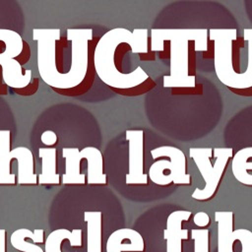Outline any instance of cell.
Segmentation results:
<instances>
[{
	"label": "cell",
	"instance_id": "7402d4cb",
	"mask_svg": "<svg viewBox=\"0 0 252 252\" xmlns=\"http://www.w3.org/2000/svg\"><path fill=\"white\" fill-rule=\"evenodd\" d=\"M156 86V83L153 82L151 80V78H149L145 83H143L142 85L135 87L133 89H128V90H117V89H111L112 91H114L116 94H121V95H140L142 94H144L145 92L150 91L153 87Z\"/></svg>",
	"mask_w": 252,
	"mask_h": 252
},
{
	"label": "cell",
	"instance_id": "83f0119b",
	"mask_svg": "<svg viewBox=\"0 0 252 252\" xmlns=\"http://www.w3.org/2000/svg\"><path fill=\"white\" fill-rule=\"evenodd\" d=\"M232 93L238 95H244V96H252V88L247 89V90H231L229 89Z\"/></svg>",
	"mask_w": 252,
	"mask_h": 252
},
{
	"label": "cell",
	"instance_id": "8fae6325",
	"mask_svg": "<svg viewBox=\"0 0 252 252\" xmlns=\"http://www.w3.org/2000/svg\"><path fill=\"white\" fill-rule=\"evenodd\" d=\"M12 246L21 252H44L43 249L36 245L44 242V230L35 228L32 231L29 228L16 229L10 236Z\"/></svg>",
	"mask_w": 252,
	"mask_h": 252
},
{
	"label": "cell",
	"instance_id": "7a4b0ae2",
	"mask_svg": "<svg viewBox=\"0 0 252 252\" xmlns=\"http://www.w3.org/2000/svg\"><path fill=\"white\" fill-rule=\"evenodd\" d=\"M169 41V75L163 76L164 88H195L196 79L189 75V44L194 41L195 51L208 49V30H152L153 51L163 50L164 41Z\"/></svg>",
	"mask_w": 252,
	"mask_h": 252
},
{
	"label": "cell",
	"instance_id": "44dd1931",
	"mask_svg": "<svg viewBox=\"0 0 252 252\" xmlns=\"http://www.w3.org/2000/svg\"><path fill=\"white\" fill-rule=\"evenodd\" d=\"M191 237L194 240V252H210V231L208 228H193Z\"/></svg>",
	"mask_w": 252,
	"mask_h": 252
},
{
	"label": "cell",
	"instance_id": "4fadbf2b",
	"mask_svg": "<svg viewBox=\"0 0 252 252\" xmlns=\"http://www.w3.org/2000/svg\"><path fill=\"white\" fill-rule=\"evenodd\" d=\"M87 223V252H102V214L101 212H85Z\"/></svg>",
	"mask_w": 252,
	"mask_h": 252
},
{
	"label": "cell",
	"instance_id": "d4e9b609",
	"mask_svg": "<svg viewBox=\"0 0 252 252\" xmlns=\"http://www.w3.org/2000/svg\"><path fill=\"white\" fill-rule=\"evenodd\" d=\"M31 58V49H30V45L26 40H23V49L21 51V53L15 58V60L21 65H25L26 63H28V61Z\"/></svg>",
	"mask_w": 252,
	"mask_h": 252
},
{
	"label": "cell",
	"instance_id": "e0dca14e",
	"mask_svg": "<svg viewBox=\"0 0 252 252\" xmlns=\"http://www.w3.org/2000/svg\"><path fill=\"white\" fill-rule=\"evenodd\" d=\"M81 152L88 161L87 182L89 184H106V175L103 173V159L100 151L94 147H87Z\"/></svg>",
	"mask_w": 252,
	"mask_h": 252
},
{
	"label": "cell",
	"instance_id": "484cf974",
	"mask_svg": "<svg viewBox=\"0 0 252 252\" xmlns=\"http://www.w3.org/2000/svg\"><path fill=\"white\" fill-rule=\"evenodd\" d=\"M40 140L47 147H52L57 143V135L51 130H46L41 134Z\"/></svg>",
	"mask_w": 252,
	"mask_h": 252
},
{
	"label": "cell",
	"instance_id": "ac0fdd59",
	"mask_svg": "<svg viewBox=\"0 0 252 252\" xmlns=\"http://www.w3.org/2000/svg\"><path fill=\"white\" fill-rule=\"evenodd\" d=\"M38 156L42 159V170L37 175V183L39 184H55L60 183V175L57 173V151L55 148H41L38 150Z\"/></svg>",
	"mask_w": 252,
	"mask_h": 252
},
{
	"label": "cell",
	"instance_id": "52a82bcc",
	"mask_svg": "<svg viewBox=\"0 0 252 252\" xmlns=\"http://www.w3.org/2000/svg\"><path fill=\"white\" fill-rule=\"evenodd\" d=\"M192 212L178 210L167 217L166 227L163 230V237L166 241V252H182V240L189 238L188 230L182 228V222L188 221Z\"/></svg>",
	"mask_w": 252,
	"mask_h": 252
},
{
	"label": "cell",
	"instance_id": "7c38bea8",
	"mask_svg": "<svg viewBox=\"0 0 252 252\" xmlns=\"http://www.w3.org/2000/svg\"><path fill=\"white\" fill-rule=\"evenodd\" d=\"M62 156L66 158V171L61 176L63 184H85L86 174L81 173V160L83 154L76 148H65Z\"/></svg>",
	"mask_w": 252,
	"mask_h": 252
},
{
	"label": "cell",
	"instance_id": "3957f363",
	"mask_svg": "<svg viewBox=\"0 0 252 252\" xmlns=\"http://www.w3.org/2000/svg\"><path fill=\"white\" fill-rule=\"evenodd\" d=\"M189 156L205 181L204 188H196L191 197L201 202L210 201L219 190L228 161L233 157V150L231 148H191Z\"/></svg>",
	"mask_w": 252,
	"mask_h": 252
},
{
	"label": "cell",
	"instance_id": "9a60e30c",
	"mask_svg": "<svg viewBox=\"0 0 252 252\" xmlns=\"http://www.w3.org/2000/svg\"><path fill=\"white\" fill-rule=\"evenodd\" d=\"M83 231L81 228H75L70 231L67 228H58L50 232L44 241V252H62L61 244L63 240H68L73 247H82Z\"/></svg>",
	"mask_w": 252,
	"mask_h": 252
},
{
	"label": "cell",
	"instance_id": "f1b7e54d",
	"mask_svg": "<svg viewBox=\"0 0 252 252\" xmlns=\"http://www.w3.org/2000/svg\"><path fill=\"white\" fill-rule=\"evenodd\" d=\"M8 94V86L6 84L1 85L0 86V94L4 95V94Z\"/></svg>",
	"mask_w": 252,
	"mask_h": 252
},
{
	"label": "cell",
	"instance_id": "5bb4252c",
	"mask_svg": "<svg viewBox=\"0 0 252 252\" xmlns=\"http://www.w3.org/2000/svg\"><path fill=\"white\" fill-rule=\"evenodd\" d=\"M231 169L238 182L252 186V147L243 148L233 155Z\"/></svg>",
	"mask_w": 252,
	"mask_h": 252
},
{
	"label": "cell",
	"instance_id": "9c48e42d",
	"mask_svg": "<svg viewBox=\"0 0 252 252\" xmlns=\"http://www.w3.org/2000/svg\"><path fill=\"white\" fill-rule=\"evenodd\" d=\"M215 220L218 222V252H235L238 229H233L234 213L215 212Z\"/></svg>",
	"mask_w": 252,
	"mask_h": 252
},
{
	"label": "cell",
	"instance_id": "d6986e66",
	"mask_svg": "<svg viewBox=\"0 0 252 252\" xmlns=\"http://www.w3.org/2000/svg\"><path fill=\"white\" fill-rule=\"evenodd\" d=\"M244 40L248 42V65L244 73H235L225 84L231 90H247L252 88V29L243 31Z\"/></svg>",
	"mask_w": 252,
	"mask_h": 252
},
{
	"label": "cell",
	"instance_id": "4316f807",
	"mask_svg": "<svg viewBox=\"0 0 252 252\" xmlns=\"http://www.w3.org/2000/svg\"><path fill=\"white\" fill-rule=\"evenodd\" d=\"M0 252H6V229L0 228Z\"/></svg>",
	"mask_w": 252,
	"mask_h": 252
},
{
	"label": "cell",
	"instance_id": "2e32d148",
	"mask_svg": "<svg viewBox=\"0 0 252 252\" xmlns=\"http://www.w3.org/2000/svg\"><path fill=\"white\" fill-rule=\"evenodd\" d=\"M2 78L5 84L12 89H23L31 83L32 71L23 70V67L15 60L8 59L2 65Z\"/></svg>",
	"mask_w": 252,
	"mask_h": 252
},
{
	"label": "cell",
	"instance_id": "ba28073f",
	"mask_svg": "<svg viewBox=\"0 0 252 252\" xmlns=\"http://www.w3.org/2000/svg\"><path fill=\"white\" fill-rule=\"evenodd\" d=\"M145 241L140 232L133 228H119L106 241V252H143Z\"/></svg>",
	"mask_w": 252,
	"mask_h": 252
},
{
	"label": "cell",
	"instance_id": "8992f818",
	"mask_svg": "<svg viewBox=\"0 0 252 252\" xmlns=\"http://www.w3.org/2000/svg\"><path fill=\"white\" fill-rule=\"evenodd\" d=\"M128 142V173L125 176L127 185L147 184L148 174L144 172V131L127 130Z\"/></svg>",
	"mask_w": 252,
	"mask_h": 252
},
{
	"label": "cell",
	"instance_id": "6da1fadb",
	"mask_svg": "<svg viewBox=\"0 0 252 252\" xmlns=\"http://www.w3.org/2000/svg\"><path fill=\"white\" fill-rule=\"evenodd\" d=\"M126 43L133 53H148V30L116 28L106 32L98 38L94 51V66L98 78L110 89L128 90L145 83L150 77L138 66L130 73L118 71L114 63L117 47Z\"/></svg>",
	"mask_w": 252,
	"mask_h": 252
},
{
	"label": "cell",
	"instance_id": "5b68a950",
	"mask_svg": "<svg viewBox=\"0 0 252 252\" xmlns=\"http://www.w3.org/2000/svg\"><path fill=\"white\" fill-rule=\"evenodd\" d=\"M93 38L92 29L67 31V40L71 41V67L63 75L60 90L73 89L84 81L89 65V42Z\"/></svg>",
	"mask_w": 252,
	"mask_h": 252
},
{
	"label": "cell",
	"instance_id": "603a6c76",
	"mask_svg": "<svg viewBox=\"0 0 252 252\" xmlns=\"http://www.w3.org/2000/svg\"><path fill=\"white\" fill-rule=\"evenodd\" d=\"M39 87V79L34 78L32 81L23 89H13V92L19 95H32L36 93Z\"/></svg>",
	"mask_w": 252,
	"mask_h": 252
},
{
	"label": "cell",
	"instance_id": "277c9868",
	"mask_svg": "<svg viewBox=\"0 0 252 252\" xmlns=\"http://www.w3.org/2000/svg\"><path fill=\"white\" fill-rule=\"evenodd\" d=\"M155 161L149 168L148 176L157 185L166 186L169 184L190 185L191 175L187 173V160L184 153L173 146H161L151 150Z\"/></svg>",
	"mask_w": 252,
	"mask_h": 252
},
{
	"label": "cell",
	"instance_id": "cb8c5ba5",
	"mask_svg": "<svg viewBox=\"0 0 252 252\" xmlns=\"http://www.w3.org/2000/svg\"><path fill=\"white\" fill-rule=\"evenodd\" d=\"M193 222L199 228H208L211 224V218L204 212H198L193 217Z\"/></svg>",
	"mask_w": 252,
	"mask_h": 252
},
{
	"label": "cell",
	"instance_id": "30bf717a",
	"mask_svg": "<svg viewBox=\"0 0 252 252\" xmlns=\"http://www.w3.org/2000/svg\"><path fill=\"white\" fill-rule=\"evenodd\" d=\"M11 132L0 130V184H15L16 174L11 172V162L17 159L21 147L10 151Z\"/></svg>",
	"mask_w": 252,
	"mask_h": 252
},
{
	"label": "cell",
	"instance_id": "ffe728a7",
	"mask_svg": "<svg viewBox=\"0 0 252 252\" xmlns=\"http://www.w3.org/2000/svg\"><path fill=\"white\" fill-rule=\"evenodd\" d=\"M97 40H98L97 38H94V39L93 38L89 42V65H88V70H87V74H86L84 81L79 86H77L73 89L60 90V89L51 88L55 93H57L58 94H61V95H65V96H77V95L84 94L91 89V87L94 81L95 71H94V47H95Z\"/></svg>",
	"mask_w": 252,
	"mask_h": 252
}]
</instances>
